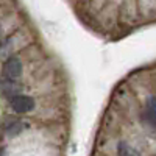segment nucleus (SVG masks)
<instances>
[{
    "mask_svg": "<svg viewBox=\"0 0 156 156\" xmlns=\"http://www.w3.org/2000/svg\"><path fill=\"white\" fill-rule=\"evenodd\" d=\"M9 106L16 114H27L34 108V100L30 95L16 94L9 97Z\"/></svg>",
    "mask_w": 156,
    "mask_h": 156,
    "instance_id": "nucleus-1",
    "label": "nucleus"
},
{
    "mask_svg": "<svg viewBox=\"0 0 156 156\" xmlns=\"http://www.w3.org/2000/svg\"><path fill=\"white\" fill-rule=\"evenodd\" d=\"M2 73L6 80H19L22 75V61L17 56H9L3 62Z\"/></svg>",
    "mask_w": 156,
    "mask_h": 156,
    "instance_id": "nucleus-2",
    "label": "nucleus"
},
{
    "mask_svg": "<svg viewBox=\"0 0 156 156\" xmlns=\"http://www.w3.org/2000/svg\"><path fill=\"white\" fill-rule=\"evenodd\" d=\"M117 154L119 156H140L137 150H134L131 145H128L126 142H119L117 145Z\"/></svg>",
    "mask_w": 156,
    "mask_h": 156,
    "instance_id": "nucleus-3",
    "label": "nucleus"
},
{
    "mask_svg": "<svg viewBox=\"0 0 156 156\" xmlns=\"http://www.w3.org/2000/svg\"><path fill=\"white\" fill-rule=\"evenodd\" d=\"M145 108H147L148 119H150L153 123H156V97H148Z\"/></svg>",
    "mask_w": 156,
    "mask_h": 156,
    "instance_id": "nucleus-4",
    "label": "nucleus"
},
{
    "mask_svg": "<svg viewBox=\"0 0 156 156\" xmlns=\"http://www.w3.org/2000/svg\"><path fill=\"white\" fill-rule=\"evenodd\" d=\"M0 41H2V30H0Z\"/></svg>",
    "mask_w": 156,
    "mask_h": 156,
    "instance_id": "nucleus-5",
    "label": "nucleus"
}]
</instances>
